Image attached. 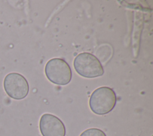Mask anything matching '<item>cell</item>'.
<instances>
[{
    "label": "cell",
    "mask_w": 153,
    "mask_h": 136,
    "mask_svg": "<svg viewBox=\"0 0 153 136\" xmlns=\"http://www.w3.org/2000/svg\"><path fill=\"white\" fill-rule=\"evenodd\" d=\"M39 130L42 136H65L66 128L57 116L45 113L40 118Z\"/></svg>",
    "instance_id": "5b68a950"
},
{
    "label": "cell",
    "mask_w": 153,
    "mask_h": 136,
    "mask_svg": "<svg viewBox=\"0 0 153 136\" xmlns=\"http://www.w3.org/2000/svg\"><path fill=\"white\" fill-rule=\"evenodd\" d=\"M45 73L50 81L57 85H66L72 78L71 67L61 58L49 60L45 67Z\"/></svg>",
    "instance_id": "3957f363"
},
{
    "label": "cell",
    "mask_w": 153,
    "mask_h": 136,
    "mask_svg": "<svg viewBox=\"0 0 153 136\" xmlns=\"http://www.w3.org/2000/svg\"><path fill=\"white\" fill-rule=\"evenodd\" d=\"M117 96L114 90L107 86L94 90L89 99L91 110L98 115H104L111 111L115 106Z\"/></svg>",
    "instance_id": "6da1fadb"
},
{
    "label": "cell",
    "mask_w": 153,
    "mask_h": 136,
    "mask_svg": "<svg viewBox=\"0 0 153 136\" xmlns=\"http://www.w3.org/2000/svg\"><path fill=\"white\" fill-rule=\"evenodd\" d=\"M79 136H106L105 133L98 128H89L83 131Z\"/></svg>",
    "instance_id": "8992f818"
},
{
    "label": "cell",
    "mask_w": 153,
    "mask_h": 136,
    "mask_svg": "<svg viewBox=\"0 0 153 136\" xmlns=\"http://www.w3.org/2000/svg\"><path fill=\"white\" fill-rule=\"evenodd\" d=\"M4 88L11 98L20 100L28 94L29 86L26 78L17 72L8 74L4 80Z\"/></svg>",
    "instance_id": "277c9868"
},
{
    "label": "cell",
    "mask_w": 153,
    "mask_h": 136,
    "mask_svg": "<svg viewBox=\"0 0 153 136\" xmlns=\"http://www.w3.org/2000/svg\"><path fill=\"white\" fill-rule=\"evenodd\" d=\"M74 67L79 75L85 78L100 77L104 73L100 61L94 55L87 52L79 53L75 58Z\"/></svg>",
    "instance_id": "7a4b0ae2"
}]
</instances>
